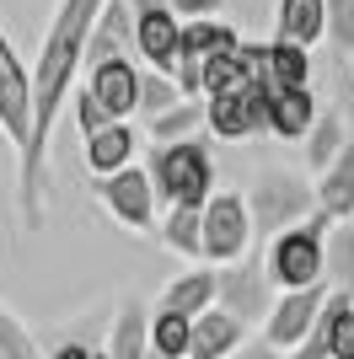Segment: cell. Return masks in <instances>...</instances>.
<instances>
[{"instance_id": "cell-1", "label": "cell", "mask_w": 354, "mask_h": 359, "mask_svg": "<svg viewBox=\"0 0 354 359\" xmlns=\"http://www.w3.org/2000/svg\"><path fill=\"white\" fill-rule=\"evenodd\" d=\"M103 6L107 0H59L44 27V43H38V65H32V140L16 156V210H22L27 231L44 225L48 135H54V118L65 113V102L75 97V75L86 70V43H91V27H97Z\"/></svg>"}, {"instance_id": "cell-2", "label": "cell", "mask_w": 354, "mask_h": 359, "mask_svg": "<svg viewBox=\"0 0 354 359\" xmlns=\"http://www.w3.org/2000/svg\"><path fill=\"white\" fill-rule=\"evenodd\" d=\"M150 188H156V204L172 210V204H188V210H204L215 198V156H209V135L177 140V145H150L145 156Z\"/></svg>"}, {"instance_id": "cell-3", "label": "cell", "mask_w": 354, "mask_h": 359, "mask_svg": "<svg viewBox=\"0 0 354 359\" xmlns=\"http://www.w3.org/2000/svg\"><path fill=\"white\" fill-rule=\"evenodd\" d=\"M327 231H333V220L317 210L311 220L290 225V231H280V236L268 241L263 269H268V279H274V290L322 285V273H327Z\"/></svg>"}, {"instance_id": "cell-4", "label": "cell", "mask_w": 354, "mask_h": 359, "mask_svg": "<svg viewBox=\"0 0 354 359\" xmlns=\"http://www.w3.org/2000/svg\"><path fill=\"white\" fill-rule=\"evenodd\" d=\"M247 210H252V236L268 247L280 231H290V225H301V220H311V215H317V188H306L295 172L268 166V172H258V177H252Z\"/></svg>"}, {"instance_id": "cell-5", "label": "cell", "mask_w": 354, "mask_h": 359, "mask_svg": "<svg viewBox=\"0 0 354 359\" xmlns=\"http://www.w3.org/2000/svg\"><path fill=\"white\" fill-rule=\"evenodd\" d=\"M91 194H97V204L107 210V220L124 225V231H134V236H150L156 220H162V204H156V188H150L145 161L124 166V172H113V177H91Z\"/></svg>"}, {"instance_id": "cell-6", "label": "cell", "mask_w": 354, "mask_h": 359, "mask_svg": "<svg viewBox=\"0 0 354 359\" xmlns=\"http://www.w3.org/2000/svg\"><path fill=\"white\" fill-rule=\"evenodd\" d=\"M252 210L247 194L236 188H215V198L204 204V263L209 269H231L252 252Z\"/></svg>"}, {"instance_id": "cell-7", "label": "cell", "mask_w": 354, "mask_h": 359, "mask_svg": "<svg viewBox=\"0 0 354 359\" xmlns=\"http://www.w3.org/2000/svg\"><path fill=\"white\" fill-rule=\"evenodd\" d=\"M0 140L22 156L32 140V70L0 32Z\"/></svg>"}, {"instance_id": "cell-8", "label": "cell", "mask_w": 354, "mask_h": 359, "mask_svg": "<svg viewBox=\"0 0 354 359\" xmlns=\"http://www.w3.org/2000/svg\"><path fill=\"white\" fill-rule=\"evenodd\" d=\"M134 6V54L145 70L177 75V48H183V16L166 0H129Z\"/></svg>"}, {"instance_id": "cell-9", "label": "cell", "mask_w": 354, "mask_h": 359, "mask_svg": "<svg viewBox=\"0 0 354 359\" xmlns=\"http://www.w3.org/2000/svg\"><path fill=\"white\" fill-rule=\"evenodd\" d=\"M231 48H242V32L231 27V22H221V16H209V22H183V48H177V91L183 97H199V75H204V65L215 60V54H231Z\"/></svg>"}, {"instance_id": "cell-10", "label": "cell", "mask_w": 354, "mask_h": 359, "mask_svg": "<svg viewBox=\"0 0 354 359\" xmlns=\"http://www.w3.org/2000/svg\"><path fill=\"white\" fill-rule=\"evenodd\" d=\"M274 279H268V269L258 263V257H242V263H231V269H221V295H215V306L221 311H231L236 322H247V327H258V322H268V311H274Z\"/></svg>"}, {"instance_id": "cell-11", "label": "cell", "mask_w": 354, "mask_h": 359, "mask_svg": "<svg viewBox=\"0 0 354 359\" xmlns=\"http://www.w3.org/2000/svg\"><path fill=\"white\" fill-rule=\"evenodd\" d=\"M327 295L333 290L327 285H311V290H280V300H274V311H268V322H263V338L274 348H301L306 344V332L317 327V316H322V306H327Z\"/></svg>"}, {"instance_id": "cell-12", "label": "cell", "mask_w": 354, "mask_h": 359, "mask_svg": "<svg viewBox=\"0 0 354 359\" xmlns=\"http://www.w3.org/2000/svg\"><path fill=\"white\" fill-rule=\"evenodd\" d=\"M86 86H91V97H97L118 123L134 118V107H140V65H134V60L91 65V70H86Z\"/></svg>"}, {"instance_id": "cell-13", "label": "cell", "mask_w": 354, "mask_h": 359, "mask_svg": "<svg viewBox=\"0 0 354 359\" xmlns=\"http://www.w3.org/2000/svg\"><path fill=\"white\" fill-rule=\"evenodd\" d=\"M81 161H86L91 177H113V172H124V166L140 161V135H134V123H107V129H97L91 140H81Z\"/></svg>"}, {"instance_id": "cell-14", "label": "cell", "mask_w": 354, "mask_h": 359, "mask_svg": "<svg viewBox=\"0 0 354 359\" xmlns=\"http://www.w3.org/2000/svg\"><path fill=\"white\" fill-rule=\"evenodd\" d=\"M107 60H134V6L129 0H107L97 27H91V43H86V70L91 65H107Z\"/></svg>"}, {"instance_id": "cell-15", "label": "cell", "mask_w": 354, "mask_h": 359, "mask_svg": "<svg viewBox=\"0 0 354 359\" xmlns=\"http://www.w3.org/2000/svg\"><path fill=\"white\" fill-rule=\"evenodd\" d=\"M247 344V322H236L231 311L209 306L204 316H193V338H188V359H236Z\"/></svg>"}, {"instance_id": "cell-16", "label": "cell", "mask_w": 354, "mask_h": 359, "mask_svg": "<svg viewBox=\"0 0 354 359\" xmlns=\"http://www.w3.org/2000/svg\"><path fill=\"white\" fill-rule=\"evenodd\" d=\"M215 295H221V269H209V263H193V269H183L172 279V285L162 290V311H177V316H204L209 306H215Z\"/></svg>"}, {"instance_id": "cell-17", "label": "cell", "mask_w": 354, "mask_h": 359, "mask_svg": "<svg viewBox=\"0 0 354 359\" xmlns=\"http://www.w3.org/2000/svg\"><path fill=\"white\" fill-rule=\"evenodd\" d=\"M107 359H150V306L124 295L107 327Z\"/></svg>"}, {"instance_id": "cell-18", "label": "cell", "mask_w": 354, "mask_h": 359, "mask_svg": "<svg viewBox=\"0 0 354 359\" xmlns=\"http://www.w3.org/2000/svg\"><path fill=\"white\" fill-rule=\"evenodd\" d=\"M274 38H280V43H295V48H317L327 38V0H280Z\"/></svg>"}, {"instance_id": "cell-19", "label": "cell", "mask_w": 354, "mask_h": 359, "mask_svg": "<svg viewBox=\"0 0 354 359\" xmlns=\"http://www.w3.org/2000/svg\"><path fill=\"white\" fill-rule=\"evenodd\" d=\"M317 97H311V86H290V91H274V107H268V135L284 140V145H295V140L311 135V123H317Z\"/></svg>"}, {"instance_id": "cell-20", "label": "cell", "mask_w": 354, "mask_h": 359, "mask_svg": "<svg viewBox=\"0 0 354 359\" xmlns=\"http://www.w3.org/2000/svg\"><path fill=\"white\" fill-rule=\"evenodd\" d=\"M317 210H322L333 225L354 220V145H343L339 161L317 177Z\"/></svg>"}, {"instance_id": "cell-21", "label": "cell", "mask_w": 354, "mask_h": 359, "mask_svg": "<svg viewBox=\"0 0 354 359\" xmlns=\"http://www.w3.org/2000/svg\"><path fill=\"white\" fill-rule=\"evenodd\" d=\"M156 236H162L166 252L188 257V263H204V210H188V204H172L156 220Z\"/></svg>"}, {"instance_id": "cell-22", "label": "cell", "mask_w": 354, "mask_h": 359, "mask_svg": "<svg viewBox=\"0 0 354 359\" xmlns=\"http://www.w3.org/2000/svg\"><path fill=\"white\" fill-rule=\"evenodd\" d=\"M150 145H177V140H193V135H209V107L204 97H183L177 107H166L162 118L145 123Z\"/></svg>"}, {"instance_id": "cell-23", "label": "cell", "mask_w": 354, "mask_h": 359, "mask_svg": "<svg viewBox=\"0 0 354 359\" xmlns=\"http://www.w3.org/2000/svg\"><path fill=\"white\" fill-rule=\"evenodd\" d=\"M209 107V135L236 145V140H252V113H247V91H221V97H204Z\"/></svg>"}, {"instance_id": "cell-24", "label": "cell", "mask_w": 354, "mask_h": 359, "mask_svg": "<svg viewBox=\"0 0 354 359\" xmlns=\"http://www.w3.org/2000/svg\"><path fill=\"white\" fill-rule=\"evenodd\" d=\"M263 86L274 91H290V86H311V48H295V43H268V70H263Z\"/></svg>"}, {"instance_id": "cell-25", "label": "cell", "mask_w": 354, "mask_h": 359, "mask_svg": "<svg viewBox=\"0 0 354 359\" xmlns=\"http://www.w3.org/2000/svg\"><path fill=\"white\" fill-rule=\"evenodd\" d=\"M306 145V161H311V172L322 177L327 166L339 161V150L349 145V129H343V113H317V123H311V135L301 140Z\"/></svg>"}, {"instance_id": "cell-26", "label": "cell", "mask_w": 354, "mask_h": 359, "mask_svg": "<svg viewBox=\"0 0 354 359\" xmlns=\"http://www.w3.org/2000/svg\"><path fill=\"white\" fill-rule=\"evenodd\" d=\"M322 285L333 290V295H354V220L333 225L327 231V273Z\"/></svg>"}, {"instance_id": "cell-27", "label": "cell", "mask_w": 354, "mask_h": 359, "mask_svg": "<svg viewBox=\"0 0 354 359\" xmlns=\"http://www.w3.org/2000/svg\"><path fill=\"white\" fill-rule=\"evenodd\" d=\"M188 338H193V316H177V311H150V354L162 359H188Z\"/></svg>"}, {"instance_id": "cell-28", "label": "cell", "mask_w": 354, "mask_h": 359, "mask_svg": "<svg viewBox=\"0 0 354 359\" xmlns=\"http://www.w3.org/2000/svg\"><path fill=\"white\" fill-rule=\"evenodd\" d=\"M322 322H327V354L354 359V295H327Z\"/></svg>"}, {"instance_id": "cell-29", "label": "cell", "mask_w": 354, "mask_h": 359, "mask_svg": "<svg viewBox=\"0 0 354 359\" xmlns=\"http://www.w3.org/2000/svg\"><path fill=\"white\" fill-rule=\"evenodd\" d=\"M183 102V91H177V81L172 75H162V70H140V107H134V113H140V118H162L166 107H177Z\"/></svg>"}, {"instance_id": "cell-30", "label": "cell", "mask_w": 354, "mask_h": 359, "mask_svg": "<svg viewBox=\"0 0 354 359\" xmlns=\"http://www.w3.org/2000/svg\"><path fill=\"white\" fill-rule=\"evenodd\" d=\"M0 359H38V338L11 306H0Z\"/></svg>"}, {"instance_id": "cell-31", "label": "cell", "mask_w": 354, "mask_h": 359, "mask_svg": "<svg viewBox=\"0 0 354 359\" xmlns=\"http://www.w3.org/2000/svg\"><path fill=\"white\" fill-rule=\"evenodd\" d=\"M70 113H75V135H81V140H91L97 129H107V123H118L113 113H107V107L97 102V97H91V86H75Z\"/></svg>"}, {"instance_id": "cell-32", "label": "cell", "mask_w": 354, "mask_h": 359, "mask_svg": "<svg viewBox=\"0 0 354 359\" xmlns=\"http://www.w3.org/2000/svg\"><path fill=\"white\" fill-rule=\"evenodd\" d=\"M327 43L354 60V0H327Z\"/></svg>"}, {"instance_id": "cell-33", "label": "cell", "mask_w": 354, "mask_h": 359, "mask_svg": "<svg viewBox=\"0 0 354 359\" xmlns=\"http://www.w3.org/2000/svg\"><path fill=\"white\" fill-rule=\"evenodd\" d=\"M183 22H209V16H221V6L225 0H166Z\"/></svg>"}, {"instance_id": "cell-34", "label": "cell", "mask_w": 354, "mask_h": 359, "mask_svg": "<svg viewBox=\"0 0 354 359\" xmlns=\"http://www.w3.org/2000/svg\"><path fill=\"white\" fill-rule=\"evenodd\" d=\"M236 359H290V354H284V348H274V344H268V338H247V344H242V354H236Z\"/></svg>"}, {"instance_id": "cell-35", "label": "cell", "mask_w": 354, "mask_h": 359, "mask_svg": "<svg viewBox=\"0 0 354 359\" xmlns=\"http://www.w3.org/2000/svg\"><path fill=\"white\" fill-rule=\"evenodd\" d=\"M48 359H91V348H86V344H59Z\"/></svg>"}, {"instance_id": "cell-36", "label": "cell", "mask_w": 354, "mask_h": 359, "mask_svg": "<svg viewBox=\"0 0 354 359\" xmlns=\"http://www.w3.org/2000/svg\"><path fill=\"white\" fill-rule=\"evenodd\" d=\"M91 359H107V348H91Z\"/></svg>"}, {"instance_id": "cell-37", "label": "cell", "mask_w": 354, "mask_h": 359, "mask_svg": "<svg viewBox=\"0 0 354 359\" xmlns=\"http://www.w3.org/2000/svg\"><path fill=\"white\" fill-rule=\"evenodd\" d=\"M150 359H162V354H150Z\"/></svg>"}, {"instance_id": "cell-38", "label": "cell", "mask_w": 354, "mask_h": 359, "mask_svg": "<svg viewBox=\"0 0 354 359\" xmlns=\"http://www.w3.org/2000/svg\"><path fill=\"white\" fill-rule=\"evenodd\" d=\"M349 65H354V60H349Z\"/></svg>"}]
</instances>
